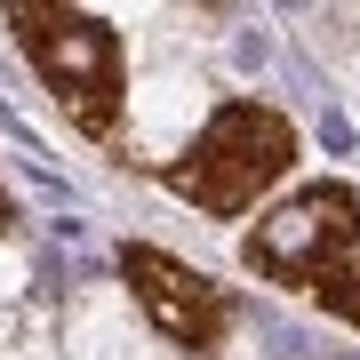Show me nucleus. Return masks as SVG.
I'll use <instances>...</instances> for the list:
<instances>
[{"label":"nucleus","mask_w":360,"mask_h":360,"mask_svg":"<svg viewBox=\"0 0 360 360\" xmlns=\"http://www.w3.org/2000/svg\"><path fill=\"white\" fill-rule=\"evenodd\" d=\"M296 120L288 112H272V104H257V96H224L217 112L200 120V136L184 144L176 160L160 168V184L176 200H193L200 217H248L272 184L296 168Z\"/></svg>","instance_id":"1"},{"label":"nucleus","mask_w":360,"mask_h":360,"mask_svg":"<svg viewBox=\"0 0 360 360\" xmlns=\"http://www.w3.org/2000/svg\"><path fill=\"white\" fill-rule=\"evenodd\" d=\"M16 49L32 56V72L49 80V96L65 104V120L80 136H112L120 129V96H129V56H120V32L89 8H65V0H8Z\"/></svg>","instance_id":"2"},{"label":"nucleus","mask_w":360,"mask_h":360,"mask_svg":"<svg viewBox=\"0 0 360 360\" xmlns=\"http://www.w3.org/2000/svg\"><path fill=\"white\" fill-rule=\"evenodd\" d=\"M360 248V193L352 184H304L281 208H264L257 232L240 240V264L272 288H321L328 272H345Z\"/></svg>","instance_id":"3"},{"label":"nucleus","mask_w":360,"mask_h":360,"mask_svg":"<svg viewBox=\"0 0 360 360\" xmlns=\"http://www.w3.org/2000/svg\"><path fill=\"white\" fill-rule=\"evenodd\" d=\"M120 281L136 288V304L153 312V328L176 352H217L232 336V296L208 272H193L184 257L153 248V240H120Z\"/></svg>","instance_id":"4"},{"label":"nucleus","mask_w":360,"mask_h":360,"mask_svg":"<svg viewBox=\"0 0 360 360\" xmlns=\"http://www.w3.org/2000/svg\"><path fill=\"white\" fill-rule=\"evenodd\" d=\"M312 304H321V312H336V321H352V328H360V264H345V272H328V281L312 288Z\"/></svg>","instance_id":"5"},{"label":"nucleus","mask_w":360,"mask_h":360,"mask_svg":"<svg viewBox=\"0 0 360 360\" xmlns=\"http://www.w3.org/2000/svg\"><path fill=\"white\" fill-rule=\"evenodd\" d=\"M16 224V200H8V184H0V232H8Z\"/></svg>","instance_id":"6"}]
</instances>
